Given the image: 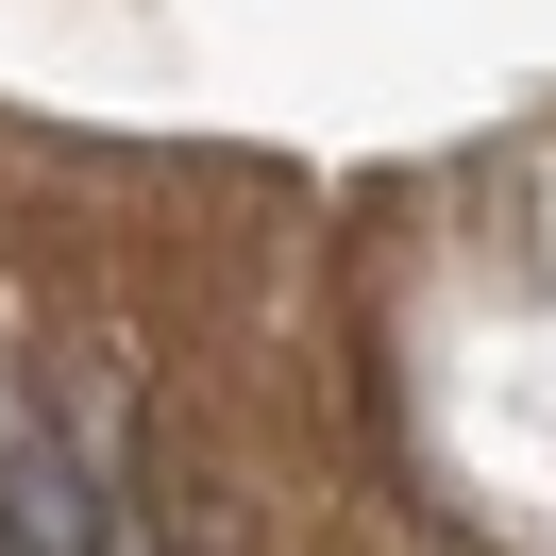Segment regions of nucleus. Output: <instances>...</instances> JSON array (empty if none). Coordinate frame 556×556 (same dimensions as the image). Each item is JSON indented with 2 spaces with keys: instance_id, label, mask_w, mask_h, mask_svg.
<instances>
[{
  "instance_id": "f257e3e1",
  "label": "nucleus",
  "mask_w": 556,
  "mask_h": 556,
  "mask_svg": "<svg viewBox=\"0 0 556 556\" xmlns=\"http://www.w3.org/2000/svg\"><path fill=\"white\" fill-rule=\"evenodd\" d=\"M0 556H102V506H85V455L51 439L17 388H0Z\"/></svg>"
}]
</instances>
